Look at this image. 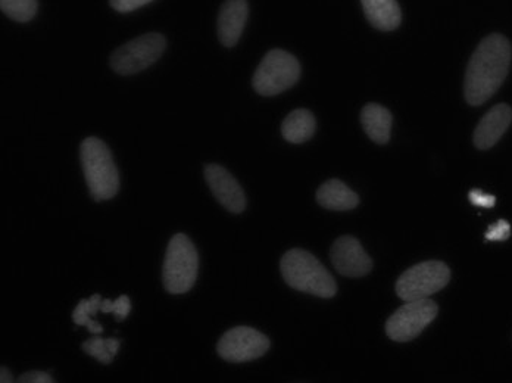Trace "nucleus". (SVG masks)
<instances>
[{
    "label": "nucleus",
    "instance_id": "1",
    "mask_svg": "<svg viewBox=\"0 0 512 383\" xmlns=\"http://www.w3.org/2000/svg\"><path fill=\"white\" fill-rule=\"evenodd\" d=\"M511 58L510 40L502 34H490L480 42L465 73V101L471 107H480L498 92L507 79Z\"/></svg>",
    "mask_w": 512,
    "mask_h": 383
},
{
    "label": "nucleus",
    "instance_id": "2",
    "mask_svg": "<svg viewBox=\"0 0 512 383\" xmlns=\"http://www.w3.org/2000/svg\"><path fill=\"white\" fill-rule=\"evenodd\" d=\"M80 161L90 195L96 202L108 201L120 191V173L105 142L87 137L80 145Z\"/></svg>",
    "mask_w": 512,
    "mask_h": 383
},
{
    "label": "nucleus",
    "instance_id": "3",
    "mask_svg": "<svg viewBox=\"0 0 512 383\" xmlns=\"http://www.w3.org/2000/svg\"><path fill=\"white\" fill-rule=\"evenodd\" d=\"M283 279L290 288L320 298H333L337 292L332 273L304 249H290L280 263Z\"/></svg>",
    "mask_w": 512,
    "mask_h": 383
},
{
    "label": "nucleus",
    "instance_id": "4",
    "mask_svg": "<svg viewBox=\"0 0 512 383\" xmlns=\"http://www.w3.org/2000/svg\"><path fill=\"white\" fill-rule=\"evenodd\" d=\"M199 254L189 236L177 233L165 252L162 282L171 295L189 292L198 279Z\"/></svg>",
    "mask_w": 512,
    "mask_h": 383
},
{
    "label": "nucleus",
    "instance_id": "5",
    "mask_svg": "<svg viewBox=\"0 0 512 383\" xmlns=\"http://www.w3.org/2000/svg\"><path fill=\"white\" fill-rule=\"evenodd\" d=\"M301 77V64L289 52L273 49L258 65L252 86L261 96H276L295 86Z\"/></svg>",
    "mask_w": 512,
    "mask_h": 383
},
{
    "label": "nucleus",
    "instance_id": "6",
    "mask_svg": "<svg viewBox=\"0 0 512 383\" xmlns=\"http://www.w3.org/2000/svg\"><path fill=\"white\" fill-rule=\"evenodd\" d=\"M167 48L162 34L148 33L120 46L109 59V65L120 76H133L154 65Z\"/></svg>",
    "mask_w": 512,
    "mask_h": 383
},
{
    "label": "nucleus",
    "instance_id": "7",
    "mask_svg": "<svg viewBox=\"0 0 512 383\" xmlns=\"http://www.w3.org/2000/svg\"><path fill=\"white\" fill-rule=\"evenodd\" d=\"M451 280V270L442 261H424L411 267L396 282V294L401 300L429 298L445 288Z\"/></svg>",
    "mask_w": 512,
    "mask_h": 383
},
{
    "label": "nucleus",
    "instance_id": "8",
    "mask_svg": "<svg viewBox=\"0 0 512 383\" xmlns=\"http://www.w3.org/2000/svg\"><path fill=\"white\" fill-rule=\"evenodd\" d=\"M437 311L436 302L429 298L407 301L387 320V336L396 342H410L436 319Z\"/></svg>",
    "mask_w": 512,
    "mask_h": 383
},
{
    "label": "nucleus",
    "instance_id": "9",
    "mask_svg": "<svg viewBox=\"0 0 512 383\" xmlns=\"http://www.w3.org/2000/svg\"><path fill=\"white\" fill-rule=\"evenodd\" d=\"M270 339L249 326L227 330L217 345L218 356L229 363H248L270 350Z\"/></svg>",
    "mask_w": 512,
    "mask_h": 383
},
{
    "label": "nucleus",
    "instance_id": "10",
    "mask_svg": "<svg viewBox=\"0 0 512 383\" xmlns=\"http://www.w3.org/2000/svg\"><path fill=\"white\" fill-rule=\"evenodd\" d=\"M205 180L215 199L230 213L240 214L246 208V196L236 177L223 165H205Z\"/></svg>",
    "mask_w": 512,
    "mask_h": 383
},
{
    "label": "nucleus",
    "instance_id": "11",
    "mask_svg": "<svg viewBox=\"0 0 512 383\" xmlns=\"http://www.w3.org/2000/svg\"><path fill=\"white\" fill-rule=\"evenodd\" d=\"M330 258L334 269L342 276H367L373 269V260L354 236L346 235L336 239L330 251Z\"/></svg>",
    "mask_w": 512,
    "mask_h": 383
},
{
    "label": "nucleus",
    "instance_id": "12",
    "mask_svg": "<svg viewBox=\"0 0 512 383\" xmlns=\"http://www.w3.org/2000/svg\"><path fill=\"white\" fill-rule=\"evenodd\" d=\"M512 123V108L507 104L495 105L483 115L474 132V145L480 151L492 148L507 132Z\"/></svg>",
    "mask_w": 512,
    "mask_h": 383
},
{
    "label": "nucleus",
    "instance_id": "13",
    "mask_svg": "<svg viewBox=\"0 0 512 383\" xmlns=\"http://www.w3.org/2000/svg\"><path fill=\"white\" fill-rule=\"evenodd\" d=\"M249 17L248 0H226L218 14V39L226 48L239 42Z\"/></svg>",
    "mask_w": 512,
    "mask_h": 383
},
{
    "label": "nucleus",
    "instance_id": "14",
    "mask_svg": "<svg viewBox=\"0 0 512 383\" xmlns=\"http://www.w3.org/2000/svg\"><path fill=\"white\" fill-rule=\"evenodd\" d=\"M365 17L380 31H393L401 26L402 12L398 0H361Z\"/></svg>",
    "mask_w": 512,
    "mask_h": 383
},
{
    "label": "nucleus",
    "instance_id": "15",
    "mask_svg": "<svg viewBox=\"0 0 512 383\" xmlns=\"http://www.w3.org/2000/svg\"><path fill=\"white\" fill-rule=\"evenodd\" d=\"M317 202L326 210L349 211L359 204V196L342 180L332 179L320 186Z\"/></svg>",
    "mask_w": 512,
    "mask_h": 383
},
{
    "label": "nucleus",
    "instance_id": "16",
    "mask_svg": "<svg viewBox=\"0 0 512 383\" xmlns=\"http://www.w3.org/2000/svg\"><path fill=\"white\" fill-rule=\"evenodd\" d=\"M393 117L387 108L379 104H367L361 111V124L373 142L386 145L392 132Z\"/></svg>",
    "mask_w": 512,
    "mask_h": 383
},
{
    "label": "nucleus",
    "instance_id": "17",
    "mask_svg": "<svg viewBox=\"0 0 512 383\" xmlns=\"http://www.w3.org/2000/svg\"><path fill=\"white\" fill-rule=\"evenodd\" d=\"M315 129H317V121L311 111L295 110L284 118L282 135L287 142L299 145V143L308 142L314 136Z\"/></svg>",
    "mask_w": 512,
    "mask_h": 383
},
{
    "label": "nucleus",
    "instance_id": "18",
    "mask_svg": "<svg viewBox=\"0 0 512 383\" xmlns=\"http://www.w3.org/2000/svg\"><path fill=\"white\" fill-rule=\"evenodd\" d=\"M0 9L11 20L28 23L37 14V0H0Z\"/></svg>",
    "mask_w": 512,
    "mask_h": 383
},
{
    "label": "nucleus",
    "instance_id": "19",
    "mask_svg": "<svg viewBox=\"0 0 512 383\" xmlns=\"http://www.w3.org/2000/svg\"><path fill=\"white\" fill-rule=\"evenodd\" d=\"M81 350L89 356L95 357L96 360L101 361L103 364H111L114 356L109 353L106 347V339L101 338V335L93 336L89 341L83 342Z\"/></svg>",
    "mask_w": 512,
    "mask_h": 383
},
{
    "label": "nucleus",
    "instance_id": "20",
    "mask_svg": "<svg viewBox=\"0 0 512 383\" xmlns=\"http://www.w3.org/2000/svg\"><path fill=\"white\" fill-rule=\"evenodd\" d=\"M511 236V226L508 221L499 220L498 223L489 227L486 233V241L502 242L507 241Z\"/></svg>",
    "mask_w": 512,
    "mask_h": 383
},
{
    "label": "nucleus",
    "instance_id": "21",
    "mask_svg": "<svg viewBox=\"0 0 512 383\" xmlns=\"http://www.w3.org/2000/svg\"><path fill=\"white\" fill-rule=\"evenodd\" d=\"M151 2H154V0H109V5L121 14H128V12L143 8Z\"/></svg>",
    "mask_w": 512,
    "mask_h": 383
},
{
    "label": "nucleus",
    "instance_id": "22",
    "mask_svg": "<svg viewBox=\"0 0 512 383\" xmlns=\"http://www.w3.org/2000/svg\"><path fill=\"white\" fill-rule=\"evenodd\" d=\"M90 316H92V311H90V301L81 300L80 304L77 305L76 310H74L73 322L78 326H87V323L90 322Z\"/></svg>",
    "mask_w": 512,
    "mask_h": 383
},
{
    "label": "nucleus",
    "instance_id": "23",
    "mask_svg": "<svg viewBox=\"0 0 512 383\" xmlns=\"http://www.w3.org/2000/svg\"><path fill=\"white\" fill-rule=\"evenodd\" d=\"M468 198H470L471 204L480 208H493L496 204L495 196L487 195V193L477 191V189L471 191L470 195H468Z\"/></svg>",
    "mask_w": 512,
    "mask_h": 383
},
{
    "label": "nucleus",
    "instance_id": "24",
    "mask_svg": "<svg viewBox=\"0 0 512 383\" xmlns=\"http://www.w3.org/2000/svg\"><path fill=\"white\" fill-rule=\"evenodd\" d=\"M20 383H55L49 373L42 372V370H33V372L24 373L18 378Z\"/></svg>",
    "mask_w": 512,
    "mask_h": 383
},
{
    "label": "nucleus",
    "instance_id": "25",
    "mask_svg": "<svg viewBox=\"0 0 512 383\" xmlns=\"http://www.w3.org/2000/svg\"><path fill=\"white\" fill-rule=\"evenodd\" d=\"M130 311L131 302L127 295H121L118 300L114 301V314L115 317H117V322H123V320H126Z\"/></svg>",
    "mask_w": 512,
    "mask_h": 383
},
{
    "label": "nucleus",
    "instance_id": "26",
    "mask_svg": "<svg viewBox=\"0 0 512 383\" xmlns=\"http://www.w3.org/2000/svg\"><path fill=\"white\" fill-rule=\"evenodd\" d=\"M90 311H92V316H96L98 311H101L102 298L101 295L95 294L92 298H90Z\"/></svg>",
    "mask_w": 512,
    "mask_h": 383
},
{
    "label": "nucleus",
    "instance_id": "27",
    "mask_svg": "<svg viewBox=\"0 0 512 383\" xmlns=\"http://www.w3.org/2000/svg\"><path fill=\"white\" fill-rule=\"evenodd\" d=\"M121 341L117 338L106 339V347H108L109 353L112 356H117L118 350H120Z\"/></svg>",
    "mask_w": 512,
    "mask_h": 383
},
{
    "label": "nucleus",
    "instance_id": "28",
    "mask_svg": "<svg viewBox=\"0 0 512 383\" xmlns=\"http://www.w3.org/2000/svg\"><path fill=\"white\" fill-rule=\"evenodd\" d=\"M14 381V376H12V373L9 372V369H6L5 366L0 367V382L12 383Z\"/></svg>",
    "mask_w": 512,
    "mask_h": 383
},
{
    "label": "nucleus",
    "instance_id": "29",
    "mask_svg": "<svg viewBox=\"0 0 512 383\" xmlns=\"http://www.w3.org/2000/svg\"><path fill=\"white\" fill-rule=\"evenodd\" d=\"M86 328L89 329V332L95 333V335H102V326L99 325V323L93 322L92 319H90V322L87 323Z\"/></svg>",
    "mask_w": 512,
    "mask_h": 383
},
{
    "label": "nucleus",
    "instance_id": "30",
    "mask_svg": "<svg viewBox=\"0 0 512 383\" xmlns=\"http://www.w3.org/2000/svg\"><path fill=\"white\" fill-rule=\"evenodd\" d=\"M102 313L109 314L114 313V301L103 300L101 305Z\"/></svg>",
    "mask_w": 512,
    "mask_h": 383
}]
</instances>
